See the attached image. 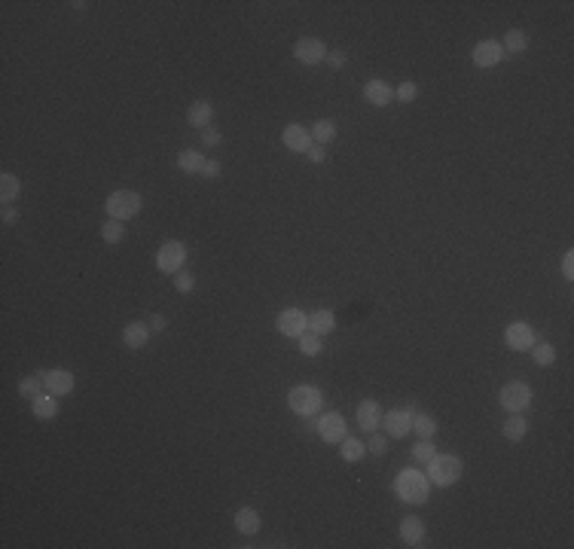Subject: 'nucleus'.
Masks as SVG:
<instances>
[{
  "label": "nucleus",
  "mask_w": 574,
  "mask_h": 549,
  "mask_svg": "<svg viewBox=\"0 0 574 549\" xmlns=\"http://www.w3.org/2000/svg\"><path fill=\"white\" fill-rule=\"evenodd\" d=\"M529 351H532V357H534L538 366H553V363H556V348L550 342H534Z\"/></svg>",
  "instance_id": "nucleus-28"
},
{
  "label": "nucleus",
  "mask_w": 574,
  "mask_h": 549,
  "mask_svg": "<svg viewBox=\"0 0 574 549\" xmlns=\"http://www.w3.org/2000/svg\"><path fill=\"white\" fill-rule=\"evenodd\" d=\"M101 238L107 244H119L122 238H126V226H122V220H107L104 226H101Z\"/></svg>",
  "instance_id": "nucleus-32"
},
{
  "label": "nucleus",
  "mask_w": 574,
  "mask_h": 549,
  "mask_svg": "<svg viewBox=\"0 0 574 549\" xmlns=\"http://www.w3.org/2000/svg\"><path fill=\"white\" fill-rule=\"evenodd\" d=\"M504 342H507V348H514V351H529L538 342V336H534V330L525 321H514L504 330Z\"/></svg>",
  "instance_id": "nucleus-9"
},
{
  "label": "nucleus",
  "mask_w": 574,
  "mask_h": 549,
  "mask_svg": "<svg viewBox=\"0 0 574 549\" xmlns=\"http://www.w3.org/2000/svg\"><path fill=\"white\" fill-rule=\"evenodd\" d=\"M43 385H46V391H49V394H56V397H65V394L74 391L76 378H74L71 369L56 366V369H46V373H43Z\"/></svg>",
  "instance_id": "nucleus-12"
},
{
  "label": "nucleus",
  "mask_w": 574,
  "mask_h": 549,
  "mask_svg": "<svg viewBox=\"0 0 574 549\" xmlns=\"http://www.w3.org/2000/svg\"><path fill=\"white\" fill-rule=\"evenodd\" d=\"M122 342H126V348H132V351H141V348L150 342V327L147 323H141V321L126 323V330H122Z\"/></svg>",
  "instance_id": "nucleus-17"
},
{
  "label": "nucleus",
  "mask_w": 574,
  "mask_h": 549,
  "mask_svg": "<svg viewBox=\"0 0 574 549\" xmlns=\"http://www.w3.org/2000/svg\"><path fill=\"white\" fill-rule=\"evenodd\" d=\"M141 196L137 192H132V189H117V192H110L107 196V202H104V208H107V214H110L113 220H132V217H137L141 214Z\"/></svg>",
  "instance_id": "nucleus-2"
},
{
  "label": "nucleus",
  "mask_w": 574,
  "mask_h": 549,
  "mask_svg": "<svg viewBox=\"0 0 574 549\" xmlns=\"http://www.w3.org/2000/svg\"><path fill=\"white\" fill-rule=\"evenodd\" d=\"M275 330L287 339H300L303 332L309 330V314H305L303 308H285V312H278V318H275Z\"/></svg>",
  "instance_id": "nucleus-6"
},
{
  "label": "nucleus",
  "mask_w": 574,
  "mask_h": 549,
  "mask_svg": "<svg viewBox=\"0 0 574 549\" xmlns=\"http://www.w3.org/2000/svg\"><path fill=\"white\" fill-rule=\"evenodd\" d=\"M171 278H174V290H178V293H193L196 275H189V272H183V269H180V272H174Z\"/></svg>",
  "instance_id": "nucleus-36"
},
{
  "label": "nucleus",
  "mask_w": 574,
  "mask_h": 549,
  "mask_svg": "<svg viewBox=\"0 0 574 549\" xmlns=\"http://www.w3.org/2000/svg\"><path fill=\"white\" fill-rule=\"evenodd\" d=\"M394 489L400 494V500H407V504H425L428 500V479L422 473H416V470H407V473L397 476Z\"/></svg>",
  "instance_id": "nucleus-4"
},
{
  "label": "nucleus",
  "mask_w": 574,
  "mask_h": 549,
  "mask_svg": "<svg viewBox=\"0 0 574 549\" xmlns=\"http://www.w3.org/2000/svg\"><path fill=\"white\" fill-rule=\"evenodd\" d=\"M471 58H473V65L477 67H495L504 58V49H501L498 40H483V43L473 46Z\"/></svg>",
  "instance_id": "nucleus-14"
},
{
  "label": "nucleus",
  "mask_w": 574,
  "mask_h": 549,
  "mask_svg": "<svg viewBox=\"0 0 574 549\" xmlns=\"http://www.w3.org/2000/svg\"><path fill=\"white\" fill-rule=\"evenodd\" d=\"M43 391H46L43 375H28V378H22V382H19V394H22V397H28V400H37Z\"/></svg>",
  "instance_id": "nucleus-30"
},
{
  "label": "nucleus",
  "mask_w": 574,
  "mask_h": 549,
  "mask_svg": "<svg viewBox=\"0 0 574 549\" xmlns=\"http://www.w3.org/2000/svg\"><path fill=\"white\" fill-rule=\"evenodd\" d=\"M382 406L376 403V400H364L361 406H357V424H361V430H376L379 424H382Z\"/></svg>",
  "instance_id": "nucleus-16"
},
{
  "label": "nucleus",
  "mask_w": 574,
  "mask_h": 549,
  "mask_svg": "<svg viewBox=\"0 0 574 549\" xmlns=\"http://www.w3.org/2000/svg\"><path fill=\"white\" fill-rule=\"evenodd\" d=\"M437 455V448L431 446V439H419L416 446H412V458H416V464H428Z\"/></svg>",
  "instance_id": "nucleus-34"
},
{
  "label": "nucleus",
  "mask_w": 574,
  "mask_h": 549,
  "mask_svg": "<svg viewBox=\"0 0 574 549\" xmlns=\"http://www.w3.org/2000/svg\"><path fill=\"white\" fill-rule=\"evenodd\" d=\"M412 430L419 434V439H431L434 434H437V421L431 419V415H412Z\"/></svg>",
  "instance_id": "nucleus-31"
},
{
  "label": "nucleus",
  "mask_w": 574,
  "mask_h": 549,
  "mask_svg": "<svg viewBox=\"0 0 574 549\" xmlns=\"http://www.w3.org/2000/svg\"><path fill=\"white\" fill-rule=\"evenodd\" d=\"M394 98H397V101H403V104H412L419 98V86H416V83H410V80L400 83V86L394 89Z\"/></svg>",
  "instance_id": "nucleus-35"
},
{
  "label": "nucleus",
  "mask_w": 574,
  "mask_h": 549,
  "mask_svg": "<svg viewBox=\"0 0 574 549\" xmlns=\"http://www.w3.org/2000/svg\"><path fill=\"white\" fill-rule=\"evenodd\" d=\"M339 455H342V461L355 464V461H361L364 455H366V446L361 443V439H355V437H346V439L339 443Z\"/></svg>",
  "instance_id": "nucleus-27"
},
{
  "label": "nucleus",
  "mask_w": 574,
  "mask_h": 549,
  "mask_svg": "<svg viewBox=\"0 0 574 549\" xmlns=\"http://www.w3.org/2000/svg\"><path fill=\"white\" fill-rule=\"evenodd\" d=\"M300 351L305 354V357H318V354L324 351V345H321V336H315L312 330H305L303 336H300Z\"/></svg>",
  "instance_id": "nucleus-33"
},
{
  "label": "nucleus",
  "mask_w": 574,
  "mask_h": 549,
  "mask_svg": "<svg viewBox=\"0 0 574 549\" xmlns=\"http://www.w3.org/2000/svg\"><path fill=\"white\" fill-rule=\"evenodd\" d=\"M202 177H208V180H217V177H220V162H205Z\"/></svg>",
  "instance_id": "nucleus-42"
},
{
  "label": "nucleus",
  "mask_w": 574,
  "mask_h": 549,
  "mask_svg": "<svg viewBox=\"0 0 574 549\" xmlns=\"http://www.w3.org/2000/svg\"><path fill=\"white\" fill-rule=\"evenodd\" d=\"M425 467H428V482H434V485H440V489H446V485L458 482V476H462L464 464H462V458H458V455H434V458L428 461Z\"/></svg>",
  "instance_id": "nucleus-1"
},
{
  "label": "nucleus",
  "mask_w": 574,
  "mask_h": 549,
  "mask_svg": "<svg viewBox=\"0 0 574 549\" xmlns=\"http://www.w3.org/2000/svg\"><path fill=\"white\" fill-rule=\"evenodd\" d=\"M318 437L324 439V443H342V439L348 437L346 419H342L339 412H327V415H321V421H318Z\"/></svg>",
  "instance_id": "nucleus-11"
},
{
  "label": "nucleus",
  "mask_w": 574,
  "mask_h": 549,
  "mask_svg": "<svg viewBox=\"0 0 574 549\" xmlns=\"http://www.w3.org/2000/svg\"><path fill=\"white\" fill-rule=\"evenodd\" d=\"M312 137H315L321 146H324L327 141H333V137H336V122L333 119H315V122H312Z\"/></svg>",
  "instance_id": "nucleus-29"
},
{
  "label": "nucleus",
  "mask_w": 574,
  "mask_h": 549,
  "mask_svg": "<svg viewBox=\"0 0 574 549\" xmlns=\"http://www.w3.org/2000/svg\"><path fill=\"white\" fill-rule=\"evenodd\" d=\"M15 220H19V211H15L12 205H6V208H3V223L10 226V223H15Z\"/></svg>",
  "instance_id": "nucleus-44"
},
{
  "label": "nucleus",
  "mask_w": 574,
  "mask_h": 549,
  "mask_svg": "<svg viewBox=\"0 0 574 549\" xmlns=\"http://www.w3.org/2000/svg\"><path fill=\"white\" fill-rule=\"evenodd\" d=\"M205 162H208V159H205L199 150H180L178 153V168L183 174H202Z\"/></svg>",
  "instance_id": "nucleus-24"
},
{
  "label": "nucleus",
  "mask_w": 574,
  "mask_h": 549,
  "mask_svg": "<svg viewBox=\"0 0 574 549\" xmlns=\"http://www.w3.org/2000/svg\"><path fill=\"white\" fill-rule=\"evenodd\" d=\"M324 61L333 67V71H342L348 58H346V52H327V58H324Z\"/></svg>",
  "instance_id": "nucleus-38"
},
{
  "label": "nucleus",
  "mask_w": 574,
  "mask_h": 549,
  "mask_svg": "<svg viewBox=\"0 0 574 549\" xmlns=\"http://www.w3.org/2000/svg\"><path fill=\"white\" fill-rule=\"evenodd\" d=\"M498 403L507 409V412H523V409L532 406V388L525 382H507L498 391Z\"/></svg>",
  "instance_id": "nucleus-5"
},
{
  "label": "nucleus",
  "mask_w": 574,
  "mask_h": 549,
  "mask_svg": "<svg viewBox=\"0 0 574 549\" xmlns=\"http://www.w3.org/2000/svg\"><path fill=\"white\" fill-rule=\"evenodd\" d=\"M501 434L507 437L510 443H519V439H525V434H529V421H525L519 412H510L507 421H504V428H501Z\"/></svg>",
  "instance_id": "nucleus-23"
},
{
  "label": "nucleus",
  "mask_w": 574,
  "mask_h": 549,
  "mask_svg": "<svg viewBox=\"0 0 574 549\" xmlns=\"http://www.w3.org/2000/svg\"><path fill=\"white\" fill-rule=\"evenodd\" d=\"M187 122L193 128H208L211 122H214V104L211 101H193L189 104V110H187Z\"/></svg>",
  "instance_id": "nucleus-18"
},
{
  "label": "nucleus",
  "mask_w": 574,
  "mask_h": 549,
  "mask_svg": "<svg viewBox=\"0 0 574 549\" xmlns=\"http://www.w3.org/2000/svg\"><path fill=\"white\" fill-rule=\"evenodd\" d=\"M260 513L254 507H239L235 509V531H239V534H248V537H254L257 531H260Z\"/></svg>",
  "instance_id": "nucleus-19"
},
{
  "label": "nucleus",
  "mask_w": 574,
  "mask_h": 549,
  "mask_svg": "<svg viewBox=\"0 0 574 549\" xmlns=\"http://www.w3.org/2000/svg\"><path fill=\"white\" fill-rule=\"evenodd\" d=\"M412 415H416L412 409H391V412L382 415V424H385L388 437H394V439L410 437V430H412Z\"/></svg>",
  "instance_id": "nucleus-10"
},
{
  "label": "nucleus",
  "mask_w": 574,
  "mask_h": 549,
  "mask_svg": "<svg viewBox=\"0 0 574 549\" xmlns=\"http://www.w3.org/2000/svg\"><path fill=\"white\" fill-rule=\"evenodd\" d=\"M281 144H285L290 153H305L312 146V135L305 126H300V122H290V126H285V131H281Z\"/></svg>",
  "instance_id": "nucleus-13"
},
{
  "label": "nucleus",
  "mask_w": 574,
  "mask_h": 549,
  "mask_svg": "<svg viewBox=\"0 0 574 549\" xmlns=\"http://www.w3.org/2000/svg\"><path fill=\"white\" fill-rule=\"evenodd\" d=\"M364 98L373 107H388V104H391V98H394V89L388 86L385 80H370L364 86Z\"/></svg>",
  "instance_id": "nucleus-15"
},
{
  "label": "nucleus",
  "mask_w": 574,
  "mask_h": 549,
  "mask_svg": "<svg viewBox=\"0 0 574 549\" xmlns=\"http://www.w3.org/2000/svg\"><path fill=\"white\" fill-rule=\"evenodd\" d=\"M31 409H34V419H40V421H52L58 415V400H56V394H40L37 400H31Z\"/></svg>",
  "instance_id": "nucleus-21"
},
{
  "label": "nucleus",
  "mask_w": 574,
  "mask_h": 549,
  "mask_svg": "<svg viewBox=\"0 0 574 549\" xmlns=\"http://www.w3.org/2000/svg\"><path fill=\"white\" fill-rule=\"evenodd\" d=\"M309 330L315 332V336H327V332H333L336 330V314L330 312V308H318V312H312Z\"/></svg>",
  "instance_id": "nucleus-22"
},
{
  "label": "nucleus",
  "mask_w": 574,
  "mask_h": 549,
  "mask_svg": "<svg viewBox=\"0 0 574 549\" xmlns=\"http://www.w3.org/2000/svg\"><path fill=\"white\" fill-rule=\"evenodd\" d=\"M400 540L407 546H422V540H425V525L419 516H407V519L400 522Z\"/></svg>",
  "instance_id": "nucleus-20"
},
{
  "label": "nucleus",
  "mask_w": 574,
  "mask_h": 549,
  "mask_svg": "<svg viewBox=\"0 0 574 549\" xmlns=\"http://www.w3.org/2000/svg\"><path fill=\"white\" fill-rule=\"evenodd\" d=\"M294 58L300 61V65H321V61L327 58V46L324 40H318V37H303V40H296L294 46Z\"/></svg>",
  "instance_id": "nucleus-8"
},
{
  "label": "nucleus",
  "mask_w": 574,
  "mask_h": 549,
  "mask_svg": "<svg viewBox=\"0 0 574 549\" xmlns=\"http://www.w3.org/2000/svg\"><path fill=\"white\" fill-rule=\"evenodd\" d=\"M366 452H370V455H379V458H382V455L388 452V439L382 437V434H376V430H373L370 443H366Z\"/></svg>",
  "instance_id": "nucleus-37"
},
{
  "label": "nucleus",
  "mask_w": 574,
  "mask_h": 549,
  "mask_svg": "<svg viewBox=\"0 0 574 549\" xmlns=\"http://www.w3.org/2000/svg\"><path fill=\"white\" fill-rule=\"evenodd\" d=\"M183 260H187V244L183 242H165L156 253V269L162 275H174V272H180Z\"/></svg>",
  "instance_id": "nucleus-7"
},
{
  "label": "nucleus",
  "mask_w": 574,
  "mask_h": 549,
  "mask_svg": "<svg viewBox=\"0 0 574 549\" xmlns=\"http://www.w3.org/2000/svg\"><path fill=\"white\" fill-rule=\"evenodd\" d=\"M287 406L294 409L296 415H315L321 406H324V394L315 385H296L294 391L287 394Z\"/></svg>",
  "instance_id": "nucleus-3"
},
{
  "label": "nucleus",
  "mask_w": 574,
  "mask_h": 549,
  "mask_svg": "<svg viewBox=\"0 0 574 549\" xmlns=\"http://www.w3.org/2000/svg\"><path fill=\"white\" fill-rule=\"evenodd\" d=\"M202 144H205V146H217V144H220V131L211 128V126L202 128Z\"/></svg>",
  "instance_id": "nucleus-39"
},
{
  "label": "nucleus",
  "mask_w": 574,
  "mask_h": 549,
  "mask_svg": "<svg viewBox=\"0 0 574 549\" xmlns=\"http://www.w3.org/2000/svg\"><path fill=\"white\" fill-rule=\"evenodd\" d=\"M501 49H504V56H519V52H525L529 49V37H525V31H507L504 34V43H501Z\"/></svg>",
  "instance_id": "nucleus-25"
},
{
  "label": "nucleus",
  "mask_w": 574,
  "mask_h": 549,
  "mask_svg": "<svg viewBox=\"0 0 574 549\" xmlns=\"http://www.w3.org/2000/svg\"><path fill=\"white\" fill-rule=\"evenodd\" d=\"M305 156H309L312 162H315V165H321V162L327 159V153H324V146H321V144H312L309 150H305Z\"/></svg>",
  "instance_id": "nucleus-40"
},
{
  "label": "nucleus",
  "mask_w": 574,
  "mask_h": 549,
  "mask_svg": "<svg viewBox=\"0 0 574 549\" xmlns=\"http://www.w3.org/2000/svg\"><path fill=\"white\" fill-rule=\"evenodd\" d=\"M19 192H22V180L15 177L12 171H3L0 174V202L3 205H10L19 199Z\"/></svg>",
  "instance_id": "nucleus-26"
},
{
  "label": "nucleus",
  "mask_w": 574,
  "mask_h": 549,
  "mask_svg": "<svg viewBox=\"0 0 574 549\" xmlns=\"http://www.w3.org/2000/svg\"><path fill=\"white\" fill-rule=\"evenodd\" d=\"M165 327H168V321L162 318V314H153V318H150V330L153 332H162Z\"/></svg>",
  "instance_id": "nucleus-43"
},
{
  "label": "nucleus",
  "mask_w": 574,
  "mask_h": 549,
  "mask_svg": "<svg viewBox=\"0 0 574 549\" xmlns=\"http://www.w3.org/2000/svg\"><path fill=\"white\" fill-rule=\"evenodd\" d=\"M559 269H562V278H568V281H571V278H574V253H571V251L562 257V266H559Z\"/></svg>",
  "instance_id": "nucleus-41"
}]
</instances>
